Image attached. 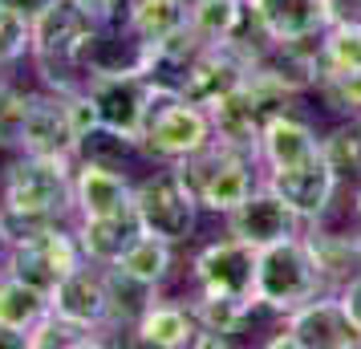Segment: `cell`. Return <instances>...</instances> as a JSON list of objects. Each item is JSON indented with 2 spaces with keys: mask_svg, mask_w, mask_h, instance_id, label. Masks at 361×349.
<instances>
[{
  "mask_svg": "<svg viewBox=\"0 0 361 349\" xmlns=\"http://www.w3.org/2000/svg\"><path fill=\"white\" fill-rule=\"evenodd\" d=\"M98 20L73 0H53L49 8L33 17V73L45 90L57 94H82L94 78L90 69V45L98 37Z\"/></svg>",
  "mask_w": 361,
  "mask_h": 349,
  "instance_id": "1",
  "label": "cell"
},
{
  "mask_svg": "<svg viewBox=\"0 0 361 349\" xmlns=\"http://www.w3.org/2000/svg\"><path fill=\"white\" fill-rule=\"evenodd\" d=\"M73 171H78V159L17 150L0 171V207L41 216L49 224H73V216H78Z\"/></svg>",
  "mask_w": 361,
  "mask_h": 349,
  "instance_id": "2",
  "label": "cell"
},
{
  "mask_svg": "<svg viewBox=\"0 0 361 349\" xmlns=\"http://www.w3.org/2000/svg\"><path fill=\"white\" fill-rule=\"evenodd\" d=\"M212 138V110L187 102L179 90H166V85L150 90V106L142 118V134H138V150L147 163H183Z\"/></svg>",
  "mask_w": 361,
  "mask_h": 349,
  "instance_id": "3",
  "label": "cell"
},
{
  "mask_svg": "<svg viewBox=\"0 0 361 349\" xmlns=\"http://www.w3.org/2000/svg\"><path fill=\"white\" fill-rule=\"evenodd\" d=\"M321 293H329V288L321 281V268L312 260L305 232L256 252V305H260V313L284 317Z\"/></svg>",
  "mask_w": 361,
  "mask_h": 349,
  "instance_id": "4",
  "label": "cell"
},
{
  "mask_svg": "<svg viewBox=\"0 0 361 349\" xmlns=\"http://www.w3.org/2000/svg\"><path fill=\"white\" fill-rule=\"evenodd\" d=\"M175 166H179V175L187 179V187L195 191L203 216H228L231 207H240L252 195V187L264 179L260 163L252 154L228 147L219 138H212L203 150L187 154Z\"/></svg>",
  "mask_w": 361,
  "mask_h": 349,
  "instance_id": "5",
  "label": "cell"
},
{
  "mask_svg": "<svg viewBox=\"0 0 361 349\" xmlns=\"http://www.w3.org/2000/svg\"><path fill=\"white\" fill-rule=\"evenodd\" d=\"M134 207L142 216V228L171 240L175 248L195 240L199 216H203L195 191L187 187L175 163H150L147 175L134 179Z\"/></svg>",
  "mask_w": 361,
  "mask_h": 349,
  "instance_id": "6",
  "label": "cell"
},
{
  "mask_svg": "<svg viewBox=\"0 0 361 349\" xmlns=\"http://www.w3.org/2000/svg\"><path fill=\"white\" fill-rule=\"evenodd\" d=\"M272 349H361V329L345 313L337 293L305 300L300 309L280 317L276 337H268Z\"/></svg>",
  "mask_w": 361,
  "mask_h": 349,
  "instance_id": "7",
  "label": "cell"
},
{
  "mask_svg": "<svg viewBox=\"0 0 361 349\" xmlns=\"http://www.w3.org/2000/svg\"><path fill=\"white\" fill-rule=\"evenodd\" d=\"M78 264H85V252H82V244H78L73 224H49V228L37 232L33 240L4 248V260H0V268L17 272L20 281L37 284V288H45V293H53Z\"/></svg>",
  "mask_w": 361,
  "mask_h": 349,
  "instance_id": "8",
  "label": "cell"
},
{
  "mask_svg": "<svg viewBox=\"0 0 361 349\" xmlns=\"http://www.w3.org/2000/svg\"><path fill=\"white\" fill-rule=\"evenodd\" d=\"M191 293L256 300V248L228 232L203 244L191 260Z\"/></svg>",
  "mask_w": 361,
  "mask_h": 349,
  "instance_id": "9",
  "label": "cell"
},
{
  "mask_svg": "<svg viewBox=\"0 0 361 349\" xmlns=\"http://www.w3.org/2000/svg\"><path fill=\"white\" fill-rule=\"evenodd\" d=\"M150 90L154 85L142 69H102L85 82V98L102 126H114V130L138 138L150 106Z\"/></svg>",
  "mask_w": 361,
  "mask_h": 349,
  "instance_id": "10",
  "label": "cell"
},
{
  "mask_svg": "<svg viewBox=\"0 0 361 349\" xmlns=\"http://www.w3.org/2000/svg\"><path fill=\"white\" fill-rule=\"evenodd\" d=\"M252 66H256V53L252 49L235 45V41H212V45L191 61V69H187V78H183V85H179V94L187 102L203 106V110H212L215 102H224L235 85H244Z\"/></svg>",
  "mask_w": 361,
  "mask_h": 349,
  "instance_id": "11",
  "label": "cell"
},
{
  "mask_svg": "<svg viewBox=\"0 0 361 349\" xmlns=\"http://www.w3.org/2000/svg\"><path fill=\"white\" fill-rule=\"evenodd\" d=\"M224 228H228V235H235V240H244V244H252V248L260 252L268 244H276V240L300 235L305 232V219L260 179V183L252 187V195L224 216Z\"/></svg>",
  "mask_w": 361,
  "mask_h": 349,
  "instance_id": "12",
  "label": "cell"
},
{
  "mask_svg": "<svg viewBox=\"0 0 361 349\" xmlns=\"http://www.w3.org/2000/svg\"><path fill=\"white\" fill-rule=\"evenodd\" d=\"M20 150L25 154H66V159H78V122H73V110H69V94L37 85L25 130H20Z\"/></svg>",
  "mask_w": 361,
  "mask_h": 349,
  "instance_id": "13",
  "label": "cell"
},
{
  "mask_svg": "<svg viewBox=\"0 0 361 349\" xmlns=\"http://www.w3.org/2000/svg\"><path fill=\"white\" fill-rule=\"evenodd\" d=\"M264 183L272 187L305 224L329 216V207L337 203V195H341V187H345L341 179H337V171L325 163V154L312 159V163L288 166V171H268Z\"/></svg>",
  "mask_w": 361,
  "mask_h": 349,
  "instance_id": "14",
  "label": "cell"
},
{
  "mask_svg": "<svg viewBox=\"0 0 361 349\" xmlns=\"http://www.w3.org/2000/svg\"><path fill=\"white\" fill-rule=\"evenodd\" d=\"M49 309L57 317H66L73 325H85V329H98L106 337V268L85 260L69 272L66 281L49 293ZM110 341V337H106ZM114 345V341H110Z\"/></svg>",
  "mask_w": 361,
  "mask_h": 349,
  "instance_id": "15",
  "label": "cell"
},
{
  "mask_svg": "<svg viewBox=\"0 0 361 349\" xmlns=\"http://www.w3.org/2000/svg\"><path fill=\"white\" fill-rule=\"evenodd\" d=\"M321 159V130L309 122L305 110H288V114L272 118L264 126L260 138V171H288V166L312 163Z\"/></svg>",
  "mask_w": 361,
  "mask_h": 349,
  "instance_id": "16",
  "label": "cell"
},
{
  "mask_svg": "<svg viewBox=\"0 0 361 349\" xmlns=\"http://www.w3.org/2000/svg\"><path fill=\"white\" fill-rule=\"evenodd\" d=\"M199 317L191 309V297H154L142 321L134 325L130 345H147V349H195L199 337Z\"/></svg>",
  "mask_w": 361,
  "mask_h": 349,
  "instance_id": "17",
  "label": "cell"
},
{
  "mask_svg": "<svg viewBox=\"0 0 361 349\" xmlns=\"http://www.w3.org/2000/svg\"><path fill=\"white\" fill-rule=\"evenodd\" d=\"M73 203H78V216L73 219L114 216V212L134 207L130 171L102 166V163H82V159H78V171H73Z\"/></svg>",
  "mask_w": 361,
  "mask_h": 349,
  "instance_id": "18",
  "label": "cell"
},
{
  "mask_svg": "<svg viewBox=\"0 0 361 349\" xmlns=\"http://www.w3.org/2000/svg\"><path fill=\"white\" fill-rule=\"evenodd\" d=\"M102 268H106V337L114 345H122V341H130L134 325L142 321V313L154 305V297L163 288L122 272L118 264H102Z\"/></svg>",
  "mask_w": 361,
  "mask_h": 349,
  "instance_id": "19",
  "label": "cell"
},
{
  "mask_svg": "<svg viewBox=\"0 0 361 349\" xmlns=\"http://www.w3.org/2000/svg\"><path fill=\"white\" fill-rule=\"evenodd\" d=\"M73 232H78V244H82L85 260H94V264H118L122 252L130 248L147 228H142L138 207H126V212H114V216L73 219Z\"/></svg>",
  "mask_w": 361,
  "mask_h": 349,
  "instance_id": "20",
  "label": "cell"
},
{
  "mask_svg": "<svg viewBox=\"0 0 361 349\" xmlns=\"http://www.w3.org/2000/svg\"><path fill=\"white\" fill-rule=\"evenodd\" d=\"M252 17L268 41H305L325 33V4L321 0H247Z\"/></svg>",
  "mask_w": 361,
  "mask_h": 349,
  "instance_id": "21",
  "label": "cell"
},
{
  "mask_svg": "<svg viewBox=\"0 0 361 349\" xmlns=\"http://www.w3.org/2000/svg\"><path fill=\"white\" fill-rule=\"evenodd\" d=\"M187 13H191V0H130L122 25H126L142 45L154 49L163 37H171L175 29L187 25Z\"/></svg>",
  "mask_w": 361,
  "mask_h": 349,
  "instance_id": "22",
  "label": "cell"
},
{
  "mask_svg": "<svg viewBox=\"0 0 361 349\" xmlns=\"http://www.w3.org/2000/svg\"><path fill=\"white\" fill-rule=\"evenodd\" d=\"M45 313H49V293L20 281L17 272L0 268V325H13V329L29 333Z\"/></svg>",
  "mask_w": 361,
  "mask_h": 349,
  "instance_id": "23",
  "label": "cell"
},
{
  "mask_svg": "<svg viewBox=\"0 0 361 349\" xmlns=\"http://www.w3.org/2000/svg\"><path fill=\"white\" fill-rule=\"evenodd\" d=\"M118 268L130 272V276H138V281L166 288V284L175 281V244L163 240V235H154V232H142L130 248L122 252Z\"/></svg>",
  "mask_w": 361,
  "mask_h": 349,
  "instance_id": "24",
  "label": "cell"
},
{
  "mask_svg": "<svg viewBox=\"0 0 361 349\" xmlns=\"http://www.w3.org/2000/svg\"><path fill=\"white\" fill-rule=\"evenodd\" d=\"M78 159H82V163H102V166L126 171L134 159H142V150H138V138L114 130V126L94 122V126L78 138Z\"/></svg>",
  "mask_w": 361,
  "mask_h": 349,
  "instance_id": "25",
  "label": "cell"
},
{
  "mask_svg": "<svg viewBox=\"0 0 361 349\" xmlns=\"http://www.w3.org/2000/svg\"><path fill=\"white\" fill-rule=\"evenodd\" d=\"M247 17H252L247 0H191V13H187L191 29L207 41H231L247 25Z\"/></svg>",
  "mask_w": 361,
  "mask_h": 349,
  "instance_id": "26",
  "label": "cell"
},
{
  "mask_svg": "<svg viewBox=\"0 0 361 349\" xmlns=\"http://www.w3.org/2000/svg\"><path fill=\"white\" fill-rule=\"evenodd\" d=\"M321 154L337 171L341 183H361V126L357 118H341L333 130L321 134Z\"/></svg>",
  "mask_w": 361,
  "mask_h": 349,
  "instance_id": "27",
  "label": "cell"
},
{
  "mask_svg": "<svg viewBox=\"0 0 361 349\" xmlns=\"http://www.w3.org/2000/svg\"><path fill=\"white\" fill-rule=\"evenodd\" d=\"M98 345H110V341L98 329H85V325H73L66 317H57L53 309L29 329V349H98Z\"/></svg>",
  "mask_w": 361,
  "mask_h": 349,
  "instance_id": "28",
  "label": "cell"
},
{
  "mask_svg": "<svg viewBox=\"0 0 361 349\" xmlns=\"http://www.w3.org/2000/svg\"><path fill=\"white\" fill-rule=\"evenodd\" d=\"M361 69V25H325L321 33V73Z\"/></svg>",
  "mask_w": 361,
  "mask_h": 349,
  "instance_id": "29",
  "label": "cell"
},
{
  "mask_svg": "<svg viewBox=\"0 0 361 349\" xmlns=\"http://www.w3.org/2000/svg\"><path fill=\"white\" fill-rule=\"evenodd\" d=\"M29 106H33V90L17 78H8V85L0 90V150H8V154L20 150V130H25Z\"/></svg>",
  "mask_w": 361,
  "mask_h": 349,
  "instance_id": "30",
  "label": "cell"
},
{
  "mask_svg": "<svg viewBox=\"0 0 361 349\" xmlns=\"http://www.w3.org/2000/svg\"><path fill=\"white\" fill-rule=\"evenodd\" d=\"M33 53V20L0 4V69H17Z\"/></svg>",
  "mask_w": 361,
  "mask_h": 349,
  "instance_id": "31",
  "label": "cell"
},
{
  "mask_svg": "<svg viewBox=\"0 0 361 349\" xmlns=\"http://www.w3.org/2000/svg\"><path fill=\"white\" fill-rule=\"evenodd\" d=\"M45 228H49V219L25 216V212H13V207H0V240H4V248L33 240V235L45 232Z\"/></svg>",
  "mask_w": 361,
  "mask_h": 349,
  "instance_id": "32",
  "label": "cell"
},
{
  "mask_svg": "<svg viewBox=\"0 0 361 349\" xmlns=\"http://www.w3.org/2000/svg\"><path fill=\"white\" fill-rule=\"evenodd\" d=\"M73 4L85 8L98 25H118V20L126 17V8H130V0H73Z\"/></svg>",
  "mask_w": 361,
  "mask_h": 349,
  "instance_id": "33",
  "label": "cell"
},
{
  "mask_svg": "<svg viewBox=\"0 0 361 349\" xmlns=\"http://www.w3.org/2000/svg\"><path fill=\"white\" fill-rule=\"evenodd\" d=\"M329 25H361V0H321Z\"/></svg>",
  "mask_w": 361,
  "mask_h": 349,
  "instance_id": "34",
  "label": "cell"
},
{
  "mask_svg": "<svg viewBox=\"0 0 361 349\" xmlns=\"http://www.w3.org/2000/svg\"><path fill=\"white\" fill-rule=\"evenodd\" d=\"M337 297H341L345 313L353 317V325H357V329H361V276H353V281L345 284V288H341V293H337Z\"/></svg>",
  "mask_w": 361,
  "mask_h": 349,
  "instance_id": "35",
  "label": "cell"
},
{
  "mask_svg": "<svg viewBox=\"0 0 361 349\" xmlns=\"http://www.w3.org/2000/svg\"><path fill=\"white\" fill-rule=\"evenodd\" d=\"M0 4H8V8H17V13H25V17L33 20V17H41V13L49 8L53 0H0Z\"/></svg>",
  "mask_w": 361,
  "mask_h": 349,
  "instance_id": "36",
  "label": "cell"
},
{
  "mask_svg": "<svg viewBox=\"0 0 361 349\" xmlns=\"http://www.w3.org/2000/svg\"><path fill=\"white\" fill-rule=\"evenodd\" d=\"M0 349H29V333L13 329V325H0Z\"/></svg>",
  "mask_w": 361,
  "mask_h": 349,
  "instance_id": "37",
  "label": "cell"
},
{
  "mask_svg": "<svg viewBox=\"0 0 361 349\" xmlns=\"http://www.w3.org/2000/svg\"><path fill=\"white\" fill-rule=\"evenodd\" d=\"M353 216H357V224H361V183L353 187Z\"/></svg>",
  "mask_w": 361,
  "mask_h": 349,
  "instance_id": "38",
  "label": "cell"
},
{
  "mask_svg": "<svg viewBox=\"0 0 361 349\" xmlns=\"http://www.w3.org/2000/svg\"><path fill=\"white\" fill-rule=\"evenodd\" d=\"M13 73H17V69H0V90L8 85V78H13Z\"/></svg>",
  "mask_w": 361,
  "mask_h": 349,
  "instance_id": "39",
  "label": "cell"
},
{
  "mask_svg": "<svg viewBox=\"0 0 361 349\" xmlns=\"http://www.w3.org/2000/svg\"><path fill=\"white\" fill-rule=\"evenodd\" d=\"M0 260H4V240H0Z\"/></svg>",
  "mask_w": 361,
  "mask_h": 349,
  "instance_id": "40",
  "label": "cell"
},
{
  "mask_svg": "<svg viewBox=\"0 0 361 349\" xmlns=\"http://www.w3.org/2000/svg\"><path fill=\"white\" fill-rule=\"evenodd\" d=\"M357 126H361V114H357Z\"/></svg>",
  "mask_w": 361,
  "mask_h": 349,
  "instance_id": "41",
  "label": "cell"
}]
</instances>
